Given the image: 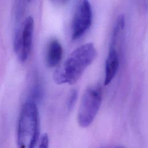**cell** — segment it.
Listing matches in <instances>:
<instances>
[{
	"label": "cell",
	"instance_id": "10",
	"mask_svg": "<svg viewBox=\"0 0 148 148\" xmlns=\"http://www.w3.org/2000/svg\"><path fill=\"white\" fill-rule=\"evenodd\" d=\"M38 148H49V138L47 134H44L40 138Z\"/></svg>",
	"mask_w": 148,
	"mask_h": 148
},
{
	"label": "cell",
	"instance_id": "4",
	"mask_svg": "<svg viewBox=\"0 0 148 148\" xmlns=\"http://www.w3.org/2000/svg\"><path fill=\"white\" fill-rule=\"evenodd\" d=\"M92 22V12L89 0H76L71 24L72 39L82 37L90 28Z\"/></svg>",
	"mask_w": 148,
	"mask_h": 148
},
{
	"label": "cell",
	"instance_id": "12",
	"mask_svg": "<svg viewBox=\"0 0 148 148\" xmlns=\"http://www.w3.org/2000/svg\"><path fill=\"white\" fill-rule=\"evenodd\" d=\"M109 148H124V147H121V146H113V147H109Z\"/></svg>",
	"mask_w": 148,
	"mask_h": 148
},
{
	"label": "cell",
	"instance_id": "9",
	"mask_svg": "<svg viewBox=\"0 0 148 148\" xmlns=\"http://www.w3.org/2000/svg\"><path fill=\"white\" fill-rule=\"evenodd\" d=\"M77 91H76L75 90H73V91H71V92L69 96L68 100L67 107H68V109L69 110H72L73 109V108L74 107L75 103L76 102V100H77Z\"/></svg>",
	"mask_w": 148,
	"mask_h": 148
},
{
	"label": "cell",
	"instance_id": "1",
	"mask_svg": "<svg viewBox=\"0 0 148 148\" xmlns=\"http://www.w3.org/2000/svg\"><path fill=\"white\" fill-rule=\"evenodd\" d=\"M97 54L92 43L79 46L70 53L63 65L55 70L53 76L54 82L57 84L76 83L92 63Z\"/></svg>",
	"mask_w": 148,
	"mask_h": 148
},
{
	"label": "cell",
	"instance_id": "13",
	"mask_svg": "<svg viewBox=\"0 0 148 148\" xmlns=\"http://www.w3.org/2000/svg\"><path fill=\"white\" fill-rule=\"evenodd\" d=\"M26 1H27V2H30L31 0H26Z\"/></svg>",
	"mask_w": 148,
	"mask_h": 148
},
{
	"label": "cell",
	"instance_id": "7",
	"mask_svg": "<svg viewBox=\"0 0 148 148\" xmlns=\"http://www.w3.org/2000/svg\"><path fill=\"white\" fill-rule=\"evenodd\" d=\"M63 54L62 47L56 39L50 40L46 47L45 60L47 65L50 68L57 66L61 61Z\"/></svg>",
	"mask_w": 148,
	"mask_h": 148
},
{
	"label": "cell",
	"instance_id": "5",
	"mask_svg": "<svg viewBox=\"0 0 148 148\" xmlns=\"http://www.w3.org/2000/svg\"><path fill=\"white\" fill-rule=\"evenodd\" d=\"M34 28V18L29 16L25 18L21 25H18L16 30L13 41V49L21 62H25L30 54Z\"/></svg>",
	"mask_w": 148,
	"mask_h": 148
},
{
	"label": "cell",
	"instance_id": "3",
	"mask_svg": "<svg viewBox=\"0 0 148 148\" xmlns=\"http://www.w3.org/2000/svg\"><path fill=\"white\" fill-rule=\"evenodd\" d=\"M102 89L100 85L88 87L84 91L77 112V123L80 127L87 128L94 121L102 103Z\"/></svg>",
	"mask_w": 148,
	"mask_h": 148
},
{
	"label": "cell",
	"instance_id": "11",
	"mask_svg": "<svg viewBox=\"0 0 148 148\" xmlns=\"http://www.w3.org/2000/svg\"><path fill=\"white\" fill-rule=\"evenodd\" d=\"M59 3H66L67 1H68V0H57Z\"/></svg>",
	"mask_w": 148,
	"mask_h": 148
},
{
	"label": "cell",
	"instance_id": "6",
	"mask_svg": "<svg viewBox=\"0 0 148 148\" xmlns=\"http://www.w3.org/2000/svg\"><path fill=\"white\" fill-rule=\"evenodd\" d=\"M124 27L119 23L115 24L108 54L105 61L104 85H109L114 78L119 67V56L117 51V43L123 32Z\"/></svg>",
	"mask_w": 148,
	"mask_h": 148
},
{
	"label": "cell",
	"instance_id": "8",
	"mask_svg": "<svg viewBox=\"0 0 148 148\" xmlns=\"http://www.w3.org/2000/svg\"><path fill=\"white\" fill-rule=\"evenodd\" d=\"M25 1L26 0H15L14 1V14L16 19L18 21L22 17L24 11Z\"/></svg>",
	"mask_w": 148,
	"mask_h": 148
},
{
	"label": "cell",
	"instance_id": "2",
	"mask_svg": "<svg viewBox=\"0 0 148 148\" xmlns=\"http://www.w3.org/2000/svg\"><path fill=\"white\" fill-rule=\"evenodd\" d=\"M40 132L39 114L36 102L27 99L21 107L17 123V148H34Z\"/></svg>",
	"mask_w": 148,
	"mask_h": 148
}]
</instances>
